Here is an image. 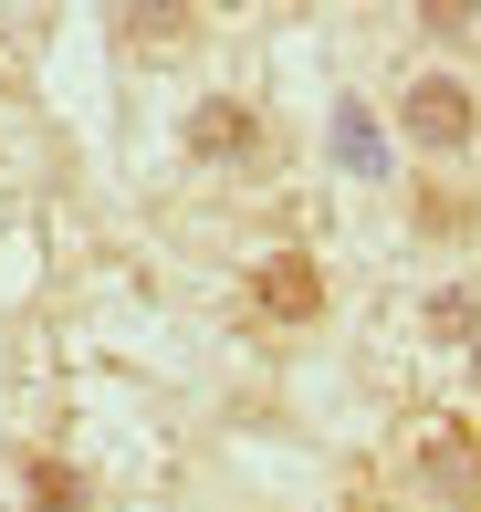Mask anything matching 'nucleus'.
<instances>
[{"label":"nucleus","mask_w":481,"mask_h":512,"mask_svg":"<svg viewBox=\"0 0 481 512\" xmlns=\"http://www.w3.org/2000/svg\"><path fill=\"white\" fill-rule=\"evenodd\" d=\"M241 314H251V335H304V324H325V262H314L304 241H272L262 262L241 272Z\"/></svg>","instance_id":"obj_3"},{"label":"nucleus","mask_w":481,"mask_h":512,"mask_svg":"<svg viewBox=\"0 0 481 512\" xmlns=\"http://www.w3.org/2000/svg\"><path fill=\"white\" fill-rule=\"evenodd\" d=\"M419 230H429V241H471V230H481V199L429 178V189H419Z\"/></svg>","instance_id":"obj_7"},{"label":"nucleus","mask_w":481,"mask_h":512,"mask_svg":"<svg viewBox=\"0 0 481 512\" xmlns=\"http://www.w3.org/2000/svg\"><path fill=\"white\" fill-rule=\"evenodd\" d=\"M377 492L398 512H481V418L408 408L377 450Z\"/></svg>","instance_id":"obj_1"},{"label":"nucleus","mask_w":481,"mask_h":512,"mask_svg":"<svg viewBox=\"0 0 481 512\" xmlns=\"http://www.w3.org/2000/svg\"><path fill=\"white\" fill-rule=\"evenodd\" d=\"M429 335L440 345H481V283H440L429 293Z\"/></svg>","instance_id":"obj_8"},{"label":"nucleus","mask_w":481,"mask_h":512,"mask_svg":"<svg viewBox=\"0 0 481 512\" xmlns=\"http://www.w3.org/2000/svg\"><path fill=\"white\" fill-rule=\"evenodd\" d=\"M251 147H262V115H251L241 95H210L189 115V157L199 168H231V157H251Z\"/></svg>","instance_id":"obj_4"},{"label":"nucleus","mask_w":481,"mask_h":512,"mask_svg":"<svg viewBox=\"0 0 481 512\" xmlns=\"http://www.w3.org/2000/svg\"><path fill=\"white\" fill-rule=\"evenodd\" d=\"M335 147H346L356 168H377V126H366V105H346V115H335Z\"/></svg>","instance_id":"obj_9"},{"label":"nucleus","mask_w":481,"mask_h":512,"mask_svg":"<svg viewBox=\"0 0 481 512\" xmlns=\"http://www.w3.org/2000/svg\"><path fill=\"white\" fill-rule=\"evenodd\" d=\"M116 42L126 53H178V42H199V11L189 0H136V11H116Z\"/></svg>","instance_id":"obj_5"},{"label":"nucleus","mask_w":481,"mask_h":512,"mask_svg":"<svg viewBox=\"0 0 481 512\" xmlns=\"http://www.w3.org/2000/svg\"><path fill=\"white\" fill-rule=\"evenodd\" d=\"M21 492H32V512H95L84 471H74V460H53V450H21Z\"/></svg>","instance_id":"obj_6"},{"label":"nucleus","mask_w":481,"mask_h":512,"mask_svg":"<svg viewBox=\"0 0 481 512\" xmlns=\"http://www.w3.org/2000/svg\"><path fill=\"white\" fill-rule=\"evenodd\" d=\"M398 136L429 157V168H450V157H471V147H481V95L450 74V63H429V74H408V84H398Z\"/></svg>","instance_id":"obj_2"},{"label":"nucleus","mask_w":481,"mask_h":512,"mask_svg":"<svg viewBox=\"0 0 481 512\" xmlns=\"http://www.w3.org/2000/svg\"><path fill=\"white\" fill-rule=\"evenodd\" d=\"M471 387H481V345H471Z\"/></svg>","instance_id":"obj_11"},{"label":"nucleus","mask_w":481,"mask_h":512,"mask_svg":"<svg viewBox=\"0 0 481 512\" xmlns=\"http://www.w3.org/2000/svg\"><path fill=\"white\" fill-rule=\"evenodd\" d=\"M346 512H398V502H387V492H377V481H356V502H346Z\"/></svg>","instance_id":"obj_10"}]
</instances>
